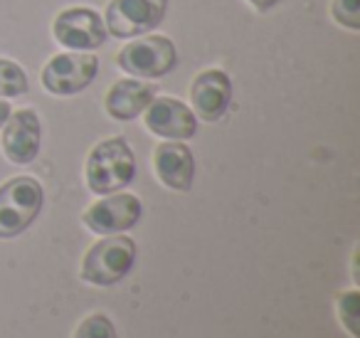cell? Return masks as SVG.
<instances>
[{
	"mask_svg": "<svg viewBox=\"0 0 360 338\" xmlns=\"http://www.w3.org/2000/svg\"><path fill=\"white\" fill-rule=\"evenodd\" d=\"M136 175V156L129 141L114 136L91 149L86 158V185L96 195H111L131 185Z\"/></svg>",
	"mask_w": 360,
	"mask_h": 338,
	"instance_id": "6da1fadb",
	"label": "cell"
},
{
	"mask_svg": "<svg viewBox=\"0 0 360 338\" xmlns=\"http://www.w3.org/2000/svg\"><path fill=\"white\" fill-rule=\"evenodd\" d=\"M45 208V190L32 175H18L0 185V239L22 234Z\"/></svg>",
	"mask_w": 360,
	"mask_h": 338,
	"instance_id": "7a4b0ae2",
	"label": "cell"
},
{
	"mask_svg": "<svg viewBox=\"0 0 360 338\" xmlns=\"http://www.w3.org/2000/svg\"><path fill=\"white\" fill-rule=\"evenodd\" d=\"M136 262V242L121 234H106L82 259L79 277L94 287H114L131 272Z\"/></svg>",
	"mask_w": 360,
	"mask_h": 338,
	"instance_id": "3957f363",
	"label": "cell"
},
{
	"mask_svg": "<svg viewBox=\"0 0 360 338\" xmlns=\"http://www.w3.org/2000/svg\"><path fill=\"white\" fill-rule=\"evenodd\" d=\"M116 62L126 75H134L139 80H160L178 67V50L168 37L148 35L126 45L116 55Z\"/></svg>",
	"mask_w": 360,
	"mask_h": 338,
	"instance_id": "277c9868",
	"label": "cell"
},
{
	"mask_svg": "<svg viewBox=\"0 0 360 338\" xmlns=\"http://www.w3.org/2000/svg\"><path fill=\"white\" fill-rule=\"evenodd\" d=\"M168 13V0H111L106 8V32L116 40L148 35Z\"/></svg>",
	"mask_w": 360,
	"mask_h": 338,
	"instance_id": "5b68a950",
	"label": "cell"
},
{
	"mask_svg": "<svg viewBox=\"0 0 360 338\" xmlns=\"http://www.w3.org/2000/svg\"><path fill=\"white\" fill-rule=\"evenodd\" d=\"M99 72V60L89 52H62L55 55L42 70V84L55 96H75L84 92Z\"/></svg>",
	"mask_w": 360,
	"mask_h": 338,
	"instance_id": "8992f818",
	"label": "cell"
},
{
	"mask_svg": "<svg viewBox=\"0 0 360 338\" xmlns=\"http://www.w3.org/2000/svg\"><path fill=\"white\" fill-rule=\"evenodd\" d=\"M52 35L62 47L75 52H89L96 50L106 42L109 32H106L104 18L96 11L84 6H75L62 11L52 23Z\"/></svg>",
	"mask_w": 360,
	"mask_h": 338,
	"instance_id": "52a82bcc",
	"label": "cell"
},
{
	"mask_svg": "<svg viewBox=\"0 0 360 338\" xmlns=\"http://www.w3.org/2000/svg\"><path fill=\"white\" fill-rule=\"evenodd\" d=\"M141 218H143V205L131 193L104 195V198L96 200V203L82 215L86 227H89L91 232L101 234V237L126 232V230L136 227Z\"/></svg>",
	"mask_w": 360,
	"mask_h": 338,
	"instance_id": "ba28073f",
	"label": "cell"
},
{
	"mask_svg": "<svg viewBox=\"0 0 360 338\" xmlns=\"http://www.w3.org/2000/svg\"><path fill=\"white\" fill-rule=\"evenodd\" d=\"M42 146V124L35 109L11 111L3 124V154L11 163L27 165L37 158Z\"/></svg>",
	"mask_w": 360,
	"mask_h": 338,
	"instance_id": "9c48e42d",
	"label": "cell"
},
{
	"mask_svg": "<svg viewBox=\"0 0 360 338\" xmlns=\"http://www.w3.org/2000/svg\"><path fill=\"white\" fill-rule=\"evenodd\" d=\"M146 129L160 139L170 141H188L198 134V116L193 114L191 106L173 96H160L148 104L143 114Z\"/></svg>",
	"mask_w": 360,
	"mask_h": 338,
	"instance_id": "30bf717a",
	"label": "cell"
},
{
	"mask_svg": "<svg viewBox=\"0 0 360 338\" xmlns=\"http://www.w3.org/2000/svg\"><path fill=\"white\" fill-rule=\"evenodd\" d=\"M232 101V80L225 70H205L193 80L191 104L193 114L207 124H215L227 114Z\"/></svg>",
	"mask_w": 360,
	"mask_h": 338,
	"instance_id": "8fae6325",
	"label": "cell"
},
{
	"mask_svg": "<svg viewBox=\"0 0 360 338\" xmlns=\"http://www.w3.org/2000/svg\"><path fill=\"white\" fill-rule=\"evenodd\" d=\"M153 168L158 180L165 188L175 193H188L195 178V158L193 151L183 141H165L155 146L153 151Z\"/></svg>",
	"mask_w": 360,
	"mask_h": 338,
	"instance_id": "7c38bea8",
	"label": "cell"
},
{
	"mask_svg": "<svg viewBox=\"0 0 360 338\" xmlns=\"http://www.w3.org/2000/svg\"><path fill=\"white\" fill-rule=\"evenodd\" d=\"M155 99V87L146 84L141 80H119L111 84V89L106 92V114L116 121H134L136 116H141L148 104Z\"/></svg>",
	"mask_w": 360,
	"mask_h": 338,
	"instance_id": "4fadbf2b",
	"label": "cell"
},
{
	"mask_svg": "<svg viewBox=\"0 0 360 338\" xmlns=\"http://www.w3.org/2000/svg\"><path fill=\"white\" fill-rule=\"evenodd\" d=\"M27 92V75L18 62L0 57V99H13Z\"/></svg>",
	"mask_w": 360,
	"mask_h": 338,
	"instance_id": "5bb4252c",
	"label": "cell"
},
{
	"mask_svg": "<svg viewBox=\"0 0 360 338\" xmlns=\"http://www.w3.org/2000/svg\"><path fill=\"white\" fill-rule=\"evenodd\" d=\"M72 338H119V333H116V326L109 316H104V313H91V316H86L84 321L77 326Z\"/></svg>",
	"mask_w": 360,
	"mask_h": 338,
	"instance_id": "9a60e30c",
	"label": "cell"
},
{
	"mask_svg": "<svg viewBox=\"0 0 360 338\" xmlns=\"http://www.w3.org/2000/svg\"><path fill=\"white\" fill-rule=\"evenodd\" d=\"M330 13L338 25L348 27L350 32L360 30V0H333Z\"/></svg>",
	"mask_w": 360,
	"mask_h": 338,
	"instance_id": "2e32d148",
	"label": "cell"
},
{
	"mask_svg": "<svg viewBox=\"0 0 360 338\" xmlns=\"http://www.w3.org/2000/svg\"><path fill=\"white\" fill-rule=\"evenodd\" d=\"M281 0H250V6L255 8V11H259V13H266V11H271L274 6H279Z\"/></svg>",
	"mask_w": 360,
	"mask_h": 338,
	"instance_id": "e0dca14e",
	"label": "cell"
},
{
	"mask_svg": "<svg viewBox=\"0 0 360 338\" xmlns=\"http://www.w3.org/2000/svg\"><path fill=\"white\" fill-rule=\"evenodd\" d=\"M13 106L8 104V99H0V129H3V124L8 121V116H11Z\"/></svg>",
	"mask_w": 360,
	"mask_h": 338,
	"instance_id": "ac0fdd59",
	"label": "cell"
}]
</instances>
